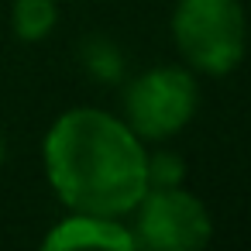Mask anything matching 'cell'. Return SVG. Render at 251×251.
Masks as SVG:
<instances>
[{
    "label": "cell",
    "instance_id": "6da1fadb",
    "mask_svg": "<svg viewBox=\"0 0 251 251\" xmlns=\"http://www.w3.org/2000/svg\"><path fill=\"white\" fill-rule=\"evenodd\" d=\"M45 169L76 213L117 217L148 193V155L138 134L103 110H69L45 138Z\"/></svg>",
    "mask_w": 251,
    "mask_h": 251
},
{
    "label": "cell",
    "instance_id": "7a4b0ae2",
    "mask_svg": "<svg viewBox=\"0 0 251 251\" xmlns=\"http://www.w3.org/2000/svg\"><path fill=\"white\" fill-rule=\"evenodd\" d=\"M172 35L182 59L210 76L230 73L244 55V14L237 0H182Z\"/></svg>",
    "mask_w": 251,
    "mask_h": 251
},
{
    "label": "cell",
    "instance_id": "3957f363",
    "mask_svg": "<svg viewBox=\"0 0 251 251\" xmlns=\"http://www.w3.org/2000/svg\"><path fill=\"white\" fill-rule=\"evenodd\" d=\"M196 79L182 69H151L127 86V127L138 138H169L196 110Z\"/></svg>",
    "mask_w": 251,
    "mask_h": 251
},
{
    "label": "cell",
    "instance_id": "277c9868",
    "mask_svg": "<svg viewBox=\"0 0 251 251\" xmlns=\"http://www.w3.org/2000/svg\"><path fill=\"white\" fill-rule=\"evenodd\" d=\"M138 234L134 244L162 248V251H186L203 248L210 241V213L200 200L176 186H158L138 200Z\"/></svg>",
    "mask_w": 251,
    "mask_h": 251
},
{
    "label": "cell",
    "instance_id": "5b68a950",
    "mask_svg": "<svg viewBox=\"0 0 251 251\" xmlns=\"http://www.w3.org/2000/svg\"><path fill=\"white\" fill-rule=\"evenodd\" d=\"M49 251H66V248H117V251H131L134 234H127L121 224H114V217H100V213H76L69 220H62L49 237H45Z\"/></svg>",
    "mask_w": 251,
    "mask_h": 251
},
{
    "label": "cell",
    "instance_id": "8992f818",
    "mask_svg": "<svg viewBox=\"0 0 251 251\" xmlns=\"http://www.w3.org/2000/svg\"><path fill=\"white\" fill-rule=\"evenodd\" d=\"M55 4L52 0H18L14 4V31L25 42H38L55 25Z\"/></svg>",
    "mask_w": 251,
    "mask_h": 251
},
{
    "label": "cell",
    "instance_id": "52a82bcc",
    "mask_svg": "<svg viewBox=\"0 0 251 251\" xmlns=\"http://www.w3.org/2000/svg\"><path fill=\"white\" fill-rule=\"evenodd\" d=\"M182 179V162L176 155H155L148 158V182L155 186H176Z\"/></svg>",
    "mask_w": 251,
    "mask_h": 251
},
{
    "label": "cell",
    "instance_id": "ba28073f",
    "mask_svg": "<svg viewBox=\"0 0 251 251\" xmlns=\"http://www.w3.org/2000/svg\"><path fill=\"white\" fill-rule=\"evenodd\" d=\"M0 158H4V145H0Z\"/></svg>",
    "mask_w": 251,
    "mask_h": 251
}]
</instances>
